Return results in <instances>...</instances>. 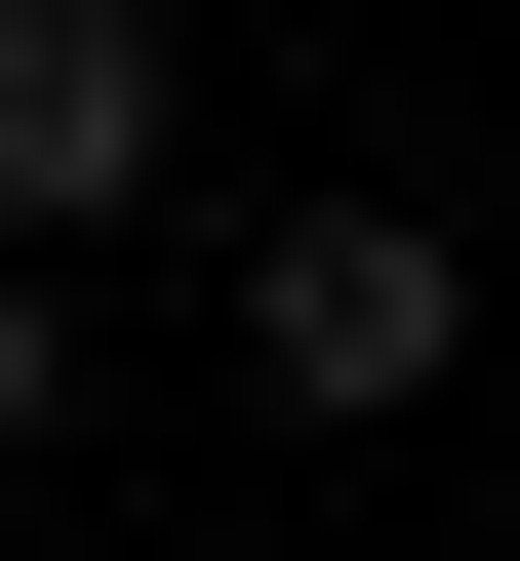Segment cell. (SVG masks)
<instances>
[{
    "instance_id": "1",
    "label": "cell",
    "mask_w": 520,
    "mask_h": 561,
    "mask_svg": "<svg viewBox=\"0 0 520 561\" xmlns=\"http://www.w3.org/2000/svg\"><path fill=\"white\" fill-rule=\"evenodd\" d=\"M440 321H481L440 201H280V241H241V362H280V401H440Z\"/></svg>"
},
{
    "instance_id": "2",
    "label": "cell",
    "mask_w": 520,
    "mask_h": 561,
    "mask_svg": "<svg viewBox=\"0 0 520 561\" xmlns=\"http://www.w3.org/2000/svg\"><path fill=\"white\" fill-rule=\"evenodd\" d=\"M81 201H161V0H0V280Z\"/></svg>"
},
{
    "instance_id": "3",
    "label": "cell",
    "mask_w": 520,
    "mask_h": 561,
    "mask_svg": "<svg viewBox=\"0 0 520 561\" xmlns=\"http://www.w3.org/2000/svg\"><path fill=\"white\" fill-rule=\"evenodd\" d=\"M41 401H81V321H41V280H0V442H41Z\"/></svg>"
}]
</instances>
